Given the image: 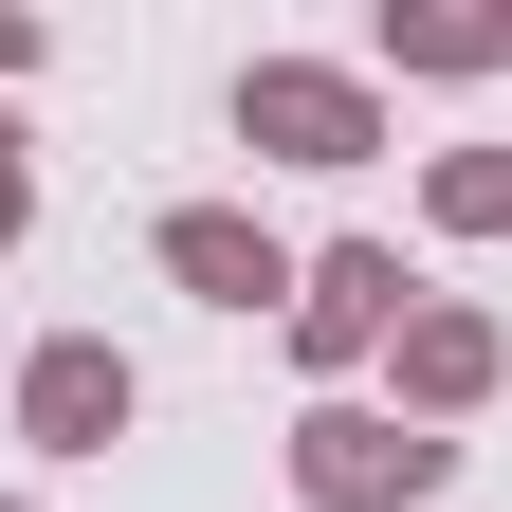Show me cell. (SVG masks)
Wrapping results in <instances>:
<instances>
[{"label": "cell", "instance_id": "1", "mask_svg": "<svg viewBox=\"0 0 512 512\" xmlns=\"http://www.w3.org/2000/svg\"><path fill=\"white\" fill-rule=\"evenodd\" d=\"M439 476H458V439H421L403 403H311L293 421V494L311 512H421Z\"/></svg>", "mask_w": 512, "mask_h": 512}, {"label": "cell", "instance_id": "2", "mask_svg": "<svg viewBox=\"0 0 512 512\" xmlns=\"http://www.w3.org/2000/svg\"><path fill=\"white\" fill-rule=\"evenodd\" d=\"M238 147H275V165H366V147H384V92L348 74V55H256V74H238Z\"/></svg>", "mask_w": 512, "mask_h": 512}, {"label": "cell", "instance_id": "3", "mask_svg": "<svg viewBox=\"0 0 512 512\" xmlns=\"http://www.w3.org/2000/svg\"><path fill=\"white\" fill-rule=\"evenodd\" d=\"M275 330H293V366H330V403H348V366H384V348H403V256H384V238H330V256L293 275V311H275Z\"/></svg>", "mask_w": 512, "mask_h": 512}, {"label": "cell", "instance_id": "4", "mask_svg": "<svg viewBox=\"0 0 512 512\" xmlns=\"http://www.w3.org/2000/svg\"><path fill=\"white\" fill-rule=\"evenodd\" d=\"M494 366H512V330H494V311L421 293V311H403V348H384V403L439 439V421H476V403H494Z\"/></svg>", "mask_w": 512, "mask_h": 512}, {"label": "cell", "instance_id": "5", "mask_svg": "<svg viewBox=\"0 0 512 512\" xmlns=\"http://www.w3.org/2000/svg\"><path fill=\"white\" fill-rule=\"evenodd\" d=\"M128 403H147V384H128V348H92V330H55L19 366V439H37V458H110Z\"/></svg>", "mask_w": 512, "mask_h": 512}, {"label": "cell", "instance_id": "6", "mask_svg": "<svg viewBox=\"0 0 512 512\" xmlns=\"http://www.w3.org/2000/svg\"><path fill=\"white\" fill-rule=\"evenodd\" d=\"M165 275L202 293V311H293L311 256H293V238H256L238 202H165Z\"/></svg>", "mask_w": 512, "mask_h": 512}, {"label": "cell", "instance_id": "7", "mask_svg": "<svg viewBox=\"0 0 512 512\" xmlns=\"http://www.w3.org/2000/svg\"><path fill=\"white\" fill-rule=\"evenodd\" d=\"M384 74H512V0H384Z\"/></svg>", "mask_w": 512, "mask_h": 512}, {"label": "cell", "instance_id": "8", "mask_svg": "<svg viewBox=\"0 0 512 512\" xmlns=\"http://www.w3.org/2000/svg\"><path fill=\"white\" fill-rule=\"evenodd\" d=\"M421 220H439V238H512V147H439Z\"/></svg>", "mask_w": 512, "mask_h": 512}, {"label": "cell", "instance_id": "9", "mask_svg": "<svg viewBox=\"0 0 512 512\" xmlns=\"http://www.w3.org/2000/svg\"><path fill=\"white\" fill-rule=\"evenodd\" d=\"M0 74H37V19H19V0H0Z\"/></svg>", "mask_w": 512, "mask_h": 512}, {"label": "cell", "instance_id": "10", "mask_svg": "<svg viewBox=\"0 0 512 512\" xmlns=\"http://www.w3.org/2000/svg\"><path fill=\"white\" fill-rule=\"evenodd\" d=\"M19 220H37V183H19V147H0V238H19Z\"/></svg>", "mask_w": 512, "mask_h": 512}, {"label": "cell", "instance_id": "11", "mask_svg": "<svg viewBox=\"0 0 512 512\" xmlns=\"http://www.w3.org/2000/svg\"><path fill=\"white\" fill-rule=\"evenodd\" d=\"M0 147H19V128H0Z\"/></svg>", "mask_w": 512, "mask_h": 512}, {"label": "cell", "instance_id": "12", "mask_svg": "<svg viewBox=\"0 0 512 512\" xmlns=\"http://www.w3.org/2000/svg\"><path fill=\"white\" fill-rule=\"evenodd\" d=\"M0 512H19V494H0Z\"/></svg>", "mask_w": 512, "mask_h": 512}]
</instances>
